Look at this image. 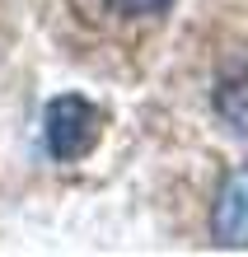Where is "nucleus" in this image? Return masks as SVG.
Returning <instances> with one entry per match:
<instances>
[{
	"label": "nucleus",
	"mask_w": 248,
	"mask_h": 257,
	"mask_svg": "<svg viewBox=\"0 0 248 257\" xmlns=\"http://www.w3.org/2000/svg\"><path fill=\"white\" fill-rule=\"evenodd\" d=\"M215 112L225 117L229 131L248 136V66H243L239 75H229V80L215 89Z\"/></svg>",
	"instance_id": "nucleus-3"
},
{
	"label": "nucleus",
	"mask_w": 248,
	"mask_h": 257,
	"mask_svg": "<svg viewBox=\"0 0 248 257\" xmlns=\"http://www.w3.org/2000/svg\"><path fill=\"white\" fill-rule=\"evenodd\" d=\"M211 234L220 248H248V169L229 173L220 183V196L211 210Z\"/></svg>",
	"instance_id": "nucleus-2"
},
{
	"label": "nucleus",
	"mask_w": 248,
	"mask_h": 257,
	"mask_svg": "<svg viewBox=\"0 0 248 257\" xmlns=\"http://www.w3.org/2000/svg\"><path fill=\"white\" fill-rule=\"evenodd\" d=\"M42 131H47V150L52 159L70 164L94 150L99 141V108L80 94H61L47 103V117H42Z\"/></svg>",
	"instance_id": "nucleus-1"
},
{
	"label": "nucleus",
	"mask_w": 248,
	"mask_h": 257,
	"mask_svg": "<svg viewBox=\"0 0 248 257\" xmlns=\"http://www.w3.org/2000/svg\"><path fill=\"white\" fill-rule=\"evenodd\" d=\"M169 5H174V0H108V10H113V14H127V19H145V14H159Z\"/></svg>",
	"instance_id": "nucleus-4"
}]
</instances>
